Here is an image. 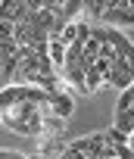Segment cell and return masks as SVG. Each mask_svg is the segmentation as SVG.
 <instances>
[{"mask_svg":"<svg viewBox=\"0 0 134 159\" xmlns=\"http://www.w3.org/2000/svg\"><path fill=\"white\" fill-rule=\"evenodd\" d=\"M106 147H109V134H106V131H97V134L69 140V147H65V159H75V156H84V159H103Z\"/></svg>","mask_w":134,"mask_h":159,"instance_id":"6da1fadb","label":"cell"},{"mask_svg":"<svg viewBox=\"0 0 134 159\" xmlns=\"http://www.w3.org/2000/svg\"><path fill=\"white\" fill-rule=\"evenodd\" d=\"M103 25H112V28H134V7H112V10H103Z\"/></svg>","mask_w":134,"mask_h":159,"instance_id":"7a4b0ae2","label":"cell"},{"mask_svg":"<svg viewBox=\"0 0 134 159\" xmlns=\"http://www.w3.org/2000/svg\"><path fill=\"white\" fill-rule=\"evenodd\" d=\"M19 62H22L19 53H13V56H0V78H3V88L16 81V75H19Z\"/></svg>","mask_w":134,"mask_h":159,"instance_id":"3957f363","label":"cell"},{"mask_svg":"<svg viewBox=\"0 0 134 159\" xmlns=\"http://www.w3.org/2000/svg\"><path fill=\"white\" fill-rule=\"evenodd\" d=\"M50 109H53L59 119H69L72 109H75V103H72V97L65 94V91H59V94H50Z\"/></svg>","mask_w":134,"mask_h":159,"instance_id":"277c9868","label":"cell"},{"mask_svg":"<svg viewBox=\"0 0 134 159\" xmlns=\"http://www.w3.org/2000/svg\"><path fill=\"white\" fill-rule=\"evenodd\" d=\"M115 128H122L125 134L134 131V106H128V109H115Z\"/></svg>","mask_w":134,"mask_h":159,"instance_id":"5b68a950","label":"cell"},{"mask_svg":"<svg viewBox=\"0 0 134 159\" xmlns=\"http://www.w3.org/2000/svg\"><path fill=\"white\" fill-rule=\"evenodd\" d=\"M65 147L69 143H59V140H44V147L38 150V156L50 159V156H65Z\"/></svg>","mask_w":134,"mask_h":159,"instance_id":"8992f818","label":"cell"},{"mask_svg":"<svg viewBox=\"0 0 134 159\" xmlns=\"http://www.w3.org/2000/svg\"><path fill=\"white\" fill-rule=\"evenodd\" d=\"M81 10H84V0H65L59 13H62L65 19H78V13H81Z\"/></svg>","mask_w":134,"mask_h":159,"instance_id":"52a82bcc","label":"cell"},{"mask_svg":"<svg viewBox=\"0 0 134 159\" xmlns=\"http://www.w3.org/2000/svg\"><path fill=\"white\" fill-rule=\"evenodd\" d=\"M59 41H65V44H75V41H78V19H69V22H65Z\"/></svg>","mask_w":134,"mask_h":159,"instance_id":"ba28073f","label":"cell"},{"mask_svg":"<svg viewBox=\"0 0 134 159\" xmlns=\"http://www.w3.org/2000/svg\"><path fill=\"white\" fill-rule=\"evenodd\" d=\"M87 38H91V25L87 22H78V44H84Z\"/></svg>","mask_w":134,"mask_h":159,"instance_id":"9c48e42d","label":"cell"},{"mask_svg":"<svg viewBox=\"0 0 134 159\" xmlns=\"http://www.w3.org/2000/svg\"><path fill=\"white\" fill-rule=\"evenodd\" d=\"M3 159H25V153H19V150H3Z\"/></svg>","mask_w":134,"mask_h":159,"instance_id":"30bf717a","label":"cell"}]
</instances>
